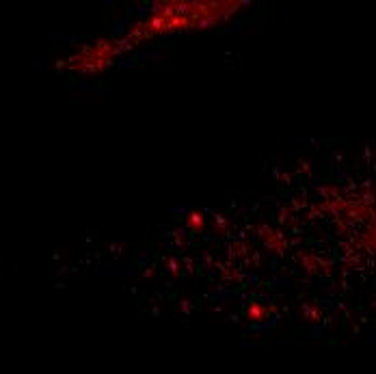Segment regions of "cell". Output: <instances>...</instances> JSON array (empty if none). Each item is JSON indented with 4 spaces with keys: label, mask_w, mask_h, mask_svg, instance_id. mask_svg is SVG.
Returning a JSON list of instances; mask_svg holds the SVG:
<instances>
[{
    "label": "cell",
    "mask_w": 376,
    "mask_h": 374,
    "mask_svg": "<svg viewBox=\"0 0 376 374\" xmlns=\"http://www.w3.org/2000/svg\"><path fill=\"white\" fill-rule=\"evenodd\" d=\"M249 316L253 318V320L260 318V316H262V307H260V305H251V307H249Z\"/></svg>",
    "instance_id": "2"
},
{
    "label": "cell",
    "mask_w": 376,
    "mask_h": 374,
    "mask_svg": "<svg viewBox=\"0 0 376 374\" xmlns=\"http://www.w3.org/2000/svg\"><path fill=\"white\" fill-rule=\"evenodd\" d=\"M119 52V46L117 41H98L95 46H87V48H82L80 56H76L71 63V67L74 69H80V72H102V69L108 65L112 58H115V54Z\"/></svg>",
    "instance_id": "1"
}]
</instances>
